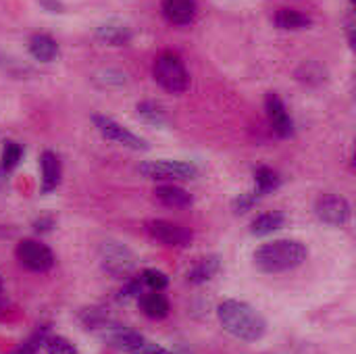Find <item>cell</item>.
Listing matches in <instances>:
<instances>
[{
	"label": "cell",
	"instance_id": "10",
	"mask_svg": "<svg viewBox=\"0 0 356 354\" xmlns=\"http://www.w3.org/2000/svg\"><path fill=\"white\" fill-rule=\"evenodd\" d=\"M265 111H267V117H269L273 131L280 138H290L294 134V121H292L290 113L286 111V104L282 102V98L277 94H267Z\"/></svg>",
	"mask_w": 356,
	"mask_h": 354
},
{
	"label": "cell",
	"instance_id": "19",
	"mask_svg": "<svg viewBox=\"0 0 356 354\" xmlns=\"http://www.w3.org/2000/svg\"><path fill=\"white\" fill-rule=\"evenodd\" d=\"M275 25L280 29H305L311 25V17L296 8H280L275 13Z\"/></svg>",
	"mask_w": 356,
	"mask_h": 354
},
{
	"label": "cell",
	"instance_id": "4",
	"mask_svg": "<svg viewBox=\"0 0 356 354\" xmlns=\"http://www.w3.org/2000/svg\"><path fill=\"white\" fill-rule=\"evenodd\" d=\"M98 257L102 263V269L111 273L113 277H127L136 269V257L134 252L115 240H106L98 248Z\"/></svg>",
	"mask_w": 356,
	"mask_h": 354
},
{
	"label": "cell",
	"instance_id": "15",
	"mask_svg": "<svg viewBox=\"0 0 356 354\" xmlns=\"http://www.w3.org/2000/svg\"><path fill=\"white\" fill-rule=\"evenodd\" d=\"M221 269V259L219 257H204L200 261H196V265L186 273V280L194 286L198 284H207L209 280H213Z\"/></svg>",
	"mask_w": 356,
	"mask_h": 354
},
{
	"label": "cell",
	"instance_id": "13",
	"mask_svg": "<svg viewBox=\"0 0 356 354\" xmlns=\"http://www.w3.org/2000/svg\"><path fill=\"white\" fill-rule=\"evenodd\" d=\"M29 54L40 63H52L58 56V44L46 33H33L29 38Z\"/></svg>",
	"mask_w": 356,
	"mask_h": 354
},
{
	"label": "cell",
	"instance_id": "3",
	"mask_svg": "<svg viewBox=\"0 0 356 354\" xmlns=\"http://www.w3.org/2000/svg\"><path fill=\"white\" fill-rule=\"evenodd\" d=\"M152 75L154 81L171 94H181L190 88V73L175 52H163L161 56H156Z\"/></svg>",
	"mask_w": 356,
	"mask_h": 354
},
{
	"label": "cell",
	"instance_id": "33",
	"mask_svg": "<svg viewBox=\"0 0 356 354\" xmlns=\"http://www.w3.org/2000/svg\"><path fill=\"white\" fill-rule=\"evenodd\" d=\"M0 294H2V277H0Z\"/></svg>",
	"mask_w": 356,
	"mask_h": 354
},
{
	"label": "cell",
	"instance_id": "31",
	"mask_svg": "<svg viewBox=\"0 0 356 354\" xmlns=\"http://www.w3.org/2000/svg\"><path fill=\"white\" fill-rule=\"evenodd\" d=\"M0 69H4V71H15V61H10L8 56H4V54H0Z\"/></svg>",
	"mask_w": 356,
	"mask_h": 354
},
{
	"label": "cell",
	"instance_id": "14",
	"mask_svg": "<svg viewBox=\"0 0 356 354\" xmlns=\"http://www.w3.org/2000/svg\"><path fill=\"white\" fill-rule=\"evenodd\" d=\"M96 38L104 44H111V46H125L131 40V29L125 23L108 21L96 29Z\"/></svg>",
	"mask_w": 356,
	"mask_h": 354
},
{
	"label": "cell",
	"instance_id": "8",
	"mask_svg": "<svg viewBox=\"0 0 356 354\" xmlns=\"http://www.w3.org/2000/svg\"><path fill=\"white\" fill-rule=\"evenodd\" d=\"M315 215L319 217V221H323L332 227H342L350 221V204L342 196L327 194L317 200Z\"/></svg>",
	"mask_w": 356,
	"mask_h": 354
},
{
	"label": "cell",
	"instance_id": "32",
	"mask_svg": "<svg viewBox=\"0 0 356 354\" xmlns=\"http://www.w3.org/2000/svg\"><path fill=\"white\" fill-rule=\"evenodd\" d=\"M4 184H6V171H4V167L0 165V190L4 188Z\"/></svg>",
	"mask_w": 356,
	"mask_h": 354
},
{
	"label": "cell",
	"instance_id": "21",
	"mask_svg": "<svg viewBox=\"0 0 356 354\" xmlns=\"http://www.w3.org/2000/svg\"><path fill=\"white\" fill-rule=\"evenodd\" d=\"M138 115H140L144 121L152 123V125H165V123L169 121V119H167L165 106L159 104V102H154V100H144V102H140V104H138Z\"/></svg>",
	"mask_w": 356,
	"mask_h": 354
},
{
	"label": "cell",
	"instance_id": "17",
	"mask_svg": "<svg viewBox=\"0 0 356 354\" xmlns=\"http://www.w3.org/2000/svg\"><path fill=\"white\" fill-rule=\"evenodd\" d=\"M284 223H286V215L284 213H277V211L263 213V215H259L250 223V232H252V236H269V234L282 230Z\"/></svg>",
	"mask_w": 356,
	"mask_h": 354
},
{
	"label": "cell",
	"instance_id": "27",
	"mask_svg": "<svg viewBox=\"0 0 356 354\" xmlns=\"http://www.w3.org/2000/svg\"><path fill=\"white\" fill-rule=\"evenodd\" d=\"M259 198H261V194H259V192L240 194V196L234 200V213H236V215H244V213H248V211L259 202Z\"/></svg>",
	"mask_w": 356,
	"mask_h": 354
},
{
	"label": "cell",
	"instance_id": "30",
	"mask_svg": "<svg viewBox=\"0 0 356 354\" xmlns=\"http://www.w3.org/2000/svg\"><path fill=\"white\" fill-rule=\"evenodd\" d=\"M42 4H44L50 13H60V10H63V4L56 2V0H42Z\"/></svg>",
	"mask_w": 356,
	"mask_h": 354
},
{
	"label": "cell",
	"instance_id": "1",
	"mask_svg": "<svg viewBox=\"0 0 356 354\" xmlns=\"http://www.w3.org/2000/svg\"><path fill=\"white\" fill-rule=\"evenodd\" d=\"M217 317L223 330L242 342H257L267 332L263 315L242 300H223L217 309Z\"/></svg>",
	"mask_w": 356,
	"mask_h": 354
},
{
	"label": "cell",
	"instance_id": "29",
	"mask_svg": "<svg viewBox=\"0 0 356 354\" xmlns=\"http://www.w3.org/2000/svg\"><path fill=\"white\" fill-rule=\"evenodd\" d=\"M52 225H54V221H52L50 217H42V219H38V221L33 223L35 232H48Z\"/></svg>",
	"mask_w": 356,
	"mask_h": 354
},
{
	"label": "cell",
	"instance_id": "5",
	"mask_svg": "<svg viewBox=\"0 0 356 354\" xmlns=\"http://www.w3.org/2000/svg\"><path fill=\"white\" fill-rule=\"evenodd\" d=\"M146 179H192L198 175L196 165L181 161H148L138 169Z\"/></svg>",
	"mask_w": 356,
	"mask_h": 354
},
{
	"label": "cell",
	"instance_id": "23",
	"mask_svg": "<svg viewBox=\"0 0 356 354\" xmlns=\"http://www.w3.org/2000/svg\"><path fill=\"white\" fill-rule=\"evenodd\" d=\"M46 338H48V328H42L35 334H31L25 342H21L10 354H35L40 351V346H44Z\"/></svg>",
	"mask_w": 356,
	"mask_h": 354
},
{
	"label": "cell",
	"instance_id": "7",
	"mask_svg": "<svg viewBox=\"0 0 356 354\" xmlns=\"http://www.w3.org/2000/svg\"><path fill=\"white\" fill-rule=\"evenodd\" d=\"M94 125L98 127V131L106 138V140H113L125 148H131V150H148V144L144 138L131 134L129 129H125L123 125H119L117 121H113L111 117H102V115H94Z\"/></svg>",
	"mask_w": 356,
	"mask_h": 354
},
{
	"label": "cell",
	"instance_id": "16",
	"mask_svg": "<svg viewBox=\"0 0 356 354\" xmlns=\"http://www.w3.org/2000/svg\"><path fill=\"white\" fill-rule=\"evenodd\" d=\"M154 194L169 209H184L192 204V196L184 188H177V186H159Z\"/></svg>",
	"mask_w": 356,
	"mask_h": 354
},
{
	"label": "cell",
	"instance_id": "24",
	"mask_svg": "<svg viewBox=\"0 0 356 354\" xmlns=\"http://www.w3.org/2000/svg\"><path fill=\"white\" fill-rule=\"evenodd\" d=\"M21 156H23V148L17 144V142H6L4 144V150H2V167H4V171L8 173V171H13L17 165H19V161H21Z\"/></svg>",
	"mask_w": 356,
	"mask_h": 354
},
{
	"label": "cell",
	"instance_id": "28",
	"mask_svg": "<svg viewBox=\"0 0 356 354\" xmlns=\"http://www.w3.org/2000/svg\"><path fill=\"white\" fill-rule=\"evenodd\" d=\"M136 354H171L169 351H165V348H161V346H156V344H150L148 340L144 342V346L138 351Z\"/></svg>",
	"mask_w": 356,
	"mask_h": 354
},
{
	"label": "cell",
	"instance_id": "22",
	"mask_svg": "<svg viewBox=\"0 0 356 354\" xmlns=\"http://www.w3.org/2000/svg\"><path fill=\"white\" fill-rule=\"evenodd\" d=\"M254 179H257V192L263 196V194H269V192H273V190H277L280 188V175L273 171V169H269V167H259L257 171H254Z\"/></svg>",
	"mask_w": 356,
	"mask_h": 354
},
{
	"label": "cell",
	"instance_id": "6",
	"mask_svg": "<svg viewBox=\"0 0 356 354\" xmlns=\"http://www.w3.org/2000/svg\"><path fill=\"white\" fill-rule=\"evenodd\" d=\"M17 259L25 269H29L33 273H46L54 265L52 250L35 240H23L17 246Z\"/></svg>",
	"mask_w": 356,
	"mask_h": 354
},
{
	"label": "cell",
	"instance_id": "12",
	"mask_svg": "<svg viewBox=\"0 0 356 354\" xmlns=\"http://www.w3.org/2000/svg\"><path fill=\"white\" fill-rule=\"evenodd\" d=\"M40 165H42V192L48 194V192L58 188L60 175H63V167H60L58 156L54 152H50V150L42 152Z\"/></svg>",
	"mask_w": 356,
	"mask_h": 354
},
{
	"label": "cell",
	"instance_id": "9",
	"mask_svg": "<svg viewBox=\"0 0 356 354\" xmlns=\"http://www.w3.org/2000/svg\"><path fill=\"white\" fill-rule=\"evenodd\" d=\"M148 234L165 244V246H175V248H184L192 242V232L186 230L184 225H177V223H171V221H165V219H154L148 223Z\"/></svg>",
	"mask_w": 356,
	"mask_h": 354
},
{
	"label": "cell",
	"instance_id": "11",
	"mask_svg": "<svg viewBox=\"0 0 356 354\" xmlns=\"http://www.w3.org/2000/svg\"><path fill=\"white\" fill-rule=\"evenodd\" d=\"M196 0H163V15L173 25H190L196 19Z\"/></svg>",
	"mask_w": 356,
	"mask_h": 354
},
{
	"label": "cell",
	"instance_id": "2",
	"mask_svg": "<svg viewBox=\"0 0 356 354\" xmlns=\"http://www.w3.org/2000/svg\"><path fill=\"white\" fill-rule=\"evenodd\" d=\"M309 257V250L298 240H275L269 244H263L254 252V265L257 269L265 273H284L290 269L300 267Z\"/></svg>",
	"mask_w": 356,
	"mask_h": 354
},
{
	"label": "cell",
	"instance_id": "26",
	"mask_svg": "<svg viewBox=\"0 0 356 354\" xmlns=\"http://www.w3.org/2000/svg\"><path fill=\"white\" fill-rule=\"evenodd\" d=\"M142 280H144V284L152 292H161V290H165L169 286V277L163 271H159V269H146L144 275H142Z\"/></svg>",
	"mask_w": 356,
	"mask_h": 354
},
{
	"label": "cell",
	"instance_id": "18",
	"mask_svg": "<svg viewBox=\"0 0 356 354\" xmlns=\"http://www.w3.org/2000/svg\"><path fill=\"white\" fill-rule=\"evenodd\" d=\"M140 305H142V311L146 317L150 319H165L169 315V300L161 294V292H150V294H144L140 298Z\"/></svg>",
	"mask_w": 356,
	"mask_h": 354
},
{
	"label": "cell",
	"instance_id": "20",
	"mask_svg": "<svg viewBox=\"0 0 356 354\" xmlns=\"http://www.w3.org/2000/svg\"><path fill=\"white\" fill-rule=\"evenodd\" d=\"M325 69L319 65V63H315V61H307V63H302L300 67H298V71H296V77L302 81V83H307V86H321L323 81H325Z\"/></svg>",
	"mask_w": 356,
	"mask_h": 354
},
{
	"label": "cell",
	"instance_id": "25",
	"mask_svg": "<svg viewBox=\"0 0 356 354\" xmlns=\"http://www.w3.org/2000/svg\"><path fill=\"white\" fill-rule=\"evenodd\" d=\"M44 346H46L48 354H79L67 338H60V336H48Z\"/></svg>",
	"mask_w": 356,
	"mask_h": 354
}]
</instances>
